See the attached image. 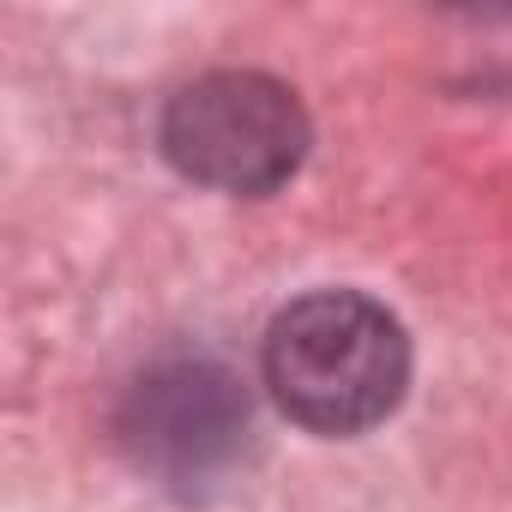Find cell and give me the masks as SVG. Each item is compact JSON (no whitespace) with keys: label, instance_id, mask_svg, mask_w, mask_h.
<instances>
[{"label":"cell","instance_id":"obj_3","mask_svg":"<svg viewBox=\"0 0 512 512\" xmlns=\"http://www.w3.org/2000/svg\"><path fill=\"white\" fill-rule=\"evenodd\" d=\"M247 428H253L247 392L211 356H175L151 368L133 386L121 416V434L139 470H151L163 488H181V494L229 476L247 446Z\"/></svg>","mask_w":512,"mask_h":512},{"label":"cell","instance_id":"obj_2","mask_svg":"<svg viewBox=\"0 0 512 512\" xmlns=\"http://www.w3.org/2000/svg\"><path fill=\"white\" fill-rule=\"evenodd\" d=\"M308 109L272 73H205L163 109L169 163L217 193L260 199L284 187L308 157Z\"/></svg>","mask_w":512,"mask_h":512},{"label":"cell","instance_id":"obj_1","mask_svg":"<svg viewBox=\"0 0 512 512\" xmlns=\"http://www.w3.org/2000/svg\"><path fill=\"white\" fill-rule=\"evenodd\" d=\"M266 386L290 422L314 434H362L398 410L410 386V338L374 296L314 290L272 320Z\"/></svg>","mask_w":512,"mask_h":512}]
</instances>
